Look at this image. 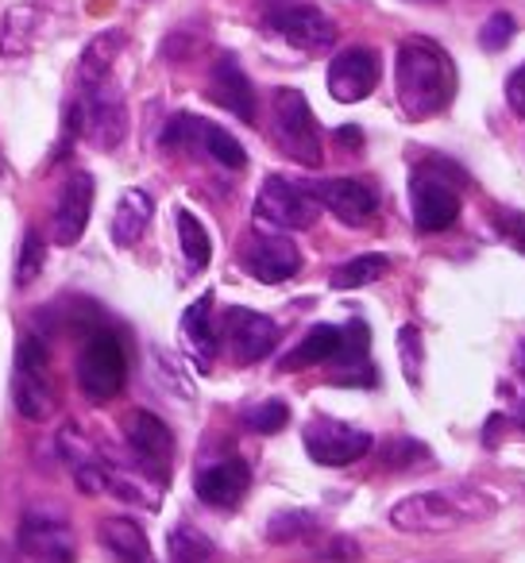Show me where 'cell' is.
Returning <instances> with one entry per match:
<instances>
[{"instance_id":"cell-4","label":"cell","mask_w":525,"mask_h":563,"mask_svg":"<svg viewBox=\"0 0 525 563\" xmlns=\"http://www.w3.org/2000/svg\"><path fill=\"white\" fill-rule=\"evenodd\" d=\"M20 555L28 563H74L78 560V544H74V529L66 509L51 506V501H35L20 514L17 525Z\"/></svg>"},{"instance_id":"cell-10","label":"cell","mask_w":525,"mask_h":563,"mask_svg":"<svg viewBox=\"0 0 525 563\" xmlns=\"http://www.w3.org/2000/svg\"><path fill=\"white\" fill-rule=\"evenodd\" d=\"M302 444H306L309 460L321 467H348V463L363 460L371 452V437L363 429H352L332 417H314L302 429Z\"/></svg>"},{"instance_id":"cell-40","label":"cell","mask_w":525,"mask_h":563,"mask_svg":"<svg viewBox=\"0 0 525 563\" xmlns=\"http://www.w3.org/2000/svg\"><path fill=\"white\" fill-rule=\"evenodd\" d=\"M517 421H522V424H525V401H522V413H517Z\"/></svg>"},{"instance_id":"cell-17","label":"cell","mask_w":525,"mask_h":563,"mask_svg":"<svg viewBox=\"0 0 525 563\" xmlns=\"http://www.w3.org/2000/svg\"><path fill=\"white\" fill-rule=\"evenodd\" d=\"M94 174L86 170H74L70 178L63 181L58 189V201H55V217H51V235L55 243L70 247V243L81 240L89 224V212H94Z\"/></svg>"},{"instance_id":"cell-19","label":"cell","mask_w":525,"mask_h":563,"mask_svg":"<svg viewBox=\"0 0 525 563\" xmlns=\"http://www.w3.org/2000/svg\"><path fill=\"white\" fill-rule=\"evenodd\" d=\"M209 101L240 117L243 124H255V89H251L248 74L240 70L232 55H220L209 74Z\"/></svg>"},{"instance_id":"cell-5","label":"cell","mask_w":525,"mask_h":563,"mask_svg":"<svg viewBox=\"0 0 525 563\" xmlns=\"http://www.w3.org/2000/svg\"><path fill=\"white\" fill-rule=\"evenodd\" d=\"M251 217H255L259 228H271V232H302V228L317 224L321 201L314 197V189L298 186V181L283 178V174H271L259 186Z\"/></svg>"},{"instance_id":"cell-37","label":"cell","mask_w":525,"mask_h":563,"mask_svg":"<svg viewBox=\"0 0 525 563\" xmlns=\"http://www.w3.org/2000/svg\"><path fill=\"white\" fill-rule=\"evenodd\" d=\"M337 140H340V143H348V147H360L363 135H360V128H340Z\"/></svg>"},{"instance_id":"cell-18","label":"cell","mask_w":525,"mask_h":563,"mask_svg":"<svg viewBox=\"0 0 525 563\" xmlns=\"http://www.w3.org/2000/svg\"><path fill=\"white\" fill-rule=\"evenodd\" d=\"M314 197L321 201V209H329L332 217H340L344 224H368L379 212V194L360 178H329L321 186H314Z\"/></svg>"},{"instance_id":"cell-13","label":"cell","mask_w":525,"mask_h":563,"mask_svg":"<svg viewBox=\"0 0 525 563\" xmlns=\"http://www.w3.org/2000/svg\"><path fill=\"white\" fill-rule=\"evenodd\" d=\"M124 440H128V448H132L135 460H140V467L163 483L166 471H171V463H174L171 429H166L155 413H147V409H132V413L124 417Z\"/></svg>"},{"instance_id":"cell-23","label":"cell","mask_w":525,"mask_h":563,"mask_svg":"<svg viewBox=\"0 0 525 563\" xmlns=\"http://www.w3.org/2000/svg\"><path fill=\"white\" fill-rule=\"evenodd\" d=\"M101 532V544L117 555L120 563H151V544H147V532L132 521V517H105L97 525Z\"/></svg>"},{"instance_id":"cell-41","label":"cell","mask_w":525,"mask_h":563,"mask_svg":"<svg viewBox=\"0 0 525 563\" xmlns=\"http://www.w3.org/2000/svg\"><path fill=\"white\" fill-rule=\"evenodd\" d=\"M0 178H4V155H0Z\"/></svg>"},{"instance_id":"cell-2","label":"cell","mask_w":525,"mask_h":563,"mask_svg":"<svg viewBox=\"0 0 525 563\" xmlns=\"http://www.w3.org/2000/svg\"><path fill=\"white\" fill-rule=\"evenodd\" d=\"M494 498L475 486H445V490H422L402 498L391 509V525L402 532H452L460 525L486 521L494 514Z\"/></svg>"},{"instance_id":"cell-34","label":"cell","mask_w":525,"mask_h":563,"mask_svg":"<svg viewBox=\"0 0 525 563\" xmlns=\"http://www.w3.org/2000/svg\"><path fill=\"white\" fill-rule=\"evenodd\" d=\"M514 32H517V24H514V16L510 12H494L491 20H486L483 27H479V47L483 51H502V47H510V40H514Z\"/></svg>"},{"instance_id":"cell-9","label":"cell","mask_w":525,"mask_h":563,"mask_svg":"<svg viewBox=\"0 0 525 563\" xmlns=\"http://www.w3.org/2000/svg\"><path fill=\"white\" fill-rule=\"evenodd\" d=\"M17 409L28 421H47L55 413L51 355L40 336H24L17 347Z\"/></svg>"},{"instance_id":"cell-30","label":"cell","mask_w":525,"mask_h":563,"mask_svg":"<svg viewBox=\"0 0 525 563\" xmlns=\"http://www.w3.org/2000/svg\"><path fill=\"white\" fill-rule=\"evenodd\" d=\"M43 258H47V243L40 240V232L35 228H28L24 232V243H20V258H17V286L24 290L28 282H35L40 278V271H43Z\"/></svg>"},{"instance_id":"cell-20","label":"cell","mask_w":525,"mask_h":563,"mask_svg":"<svg viewBox=\"0 0 525 563\" xmlns=\"http://www.w3.org/2000/svg\"><path fill=\"white\" fill-rule=\"evenodd\" d=\"M248 486H251V471L243 460H220V463H212V467L197 471V478H194L197 498L217 509H232L236 501L248 494Z\"/></svg>"},{"instance_id":"cell-25","label":"cell","mask_w":525,"mask_h":563,"mask_svg":"<svg viewBox=\"0 0 525 563\" xmlns=\"http://www.w3.org/2000/svg\"><path fill=\"white\" fill-rule=\"evenodd\" d=\"M344 344V329L337 324H317V329L306 332L298 347L291 355H283V371H306V367H317V363H332Z\"/></svg>"},{"instance_id":"cell-3","label":"cell","mask_w":525,"mask_h":563,"mask_svg":"<svg viewBox=\"0 0 525 563\" xmlns=\"http://www.w3.org/2000/svg\"><path fill=\"white\" fill-rule=\"evenodd\" d=\"M70 128L97 151H117L128 140V104L112 78L81 86L78 104L70 109Z\"/></svg>"},{"instance_id":"cell-24","label":"cell","mask_w":525,"mask_h":563,"mask_svg":"<svg viewBox=\"0 0 525 563\" xmlns=\"http://www.w3.org/2000/svg\"><path fill=\"white\" fill-rule=\"evenodd\" d=\"M40 35V9L35 4H12L0 16V58H24Z\"/></svg>"},{"instance_id":"cell-42","label":"cell","mask_w":525,"mask_h":563,"mask_svg":"<svg viewBox=\"0 0 525 563\" xmlns=\"http://www.w3.org/2000/svg\"><path fill=\"white\" fill-rule=\"evenodd\" d=\"M429 4H437V0H429Z\"/></svg>"},{"instance_id":"cell-7","label":"cell","mask_w":525,"mask_h":563,"mask_svg":"<svg viewBox=\"0 0 525 563\" xmlns=\"http://www.w3.org/2000/svg\"><path fill=\"white\" fill-rule=\"evenodd\" d=\"M448 178H460L452 163H433V166H417L414 181H409V201H414V224L417 232H445L456 224L460 217V189Z\"/></svg>"},{"instance_id":"cell-38","label":"cell","mask_w":525,"mask_h":563,"mask_svg":"<svg viewBox=\"0 0 525 563\" xmlns=\"http://www.w3.org/2000/svg\"><path fill=\"white\" fill-rule=\"evenodd\" d=\"M0 563H24V555H20L12 544H0Z\"/></svg>"},{"instance_id":"cell-33","label":"cell","mask_w":525,"mask_h":563,"mask_svg":"<svg viewBox=\"0 0 525 563\" xmlns=\"http://www.w3.org/2000/svg\"><path fill=\"white\" fill-rule=\"evenodd\" d=\"M398 352H402V375L409 386L422 383V332L414 324H402L398 329Z\"/></svg>"},{"instance_id":"cell-29","label":"cell","mask_w":525,"mask_h":563,"mask_svg":"<svg viewBox=\"0 0 525 563\" xmlns=\"http://www.w3.org/2000/svg\"><path fill=\"white\" fill-rule=\"evenodd\" d=\"M166 555H171V563H209L212 540L205 537L197 525L182 521V525H174L171 537H166Z\"/></svg>"},{"instance_id":"cell-35","label":"cell","mask_w":525,"mask_h":563,"mask_svg":"<svg viewBox=\"0 0 525 563\" xmlns=\"http://www.w3.org/2000/svg\"><path fill=\"white\" fill-rule=\"evenodd\" d=\"M494 232H499L506 243H514L517 251H525V212L499 209V212H494Z\"/></svg>"},{"instance_id":"cell-8","label":"cell","mask_w":525,"mask_h":563,"mask_svg":"<svg viewBox=\"0 0 525 563\" xmlns=\"http://www.w3.org/2000/svg\"><path fill=\"white\" fill-rule=\"evenodd\" d=\"M128 378V355L112 332H97L78 352V386L86 398L109 401L124 390Z\"/></svg>"},{"instance_id":"cell-14","label":"cell","mask_w":525,"mask_h":563,"mask_svg":"<svg viewBox=\"0 0 525 563\" xmlns=\"http://www.w3.org/2000/svg\"><path fill=\"white\" fill-rule=\"evenodd\" d=\"M240 263L255 282H267V286H275V282H286V278H294V274L302 271V251L294 247V240H286V235L259 232V235H251V240L243 243Z\"/></svg>"},{"instance_id":"cell-32","label":"cell","mask_w":525,"mask_h":563,"mask_svg":"<svg viewBox=\"0 0 525 563\" xmlns=\"http://www.w3.org/2000/svg\"><path fill=\"white\" fill-rule=\"evenodd\" d=\"M243 421H248L251 432H263V437H271V432H283L286 421H291V406L286 401H263V406L248 409L243 413Z\"/></svg>"},{"instance_id":"cell-26","label":"cell","mask_w":525,"mask_h":563,"mask_svg":"<svg viewBox=\"0 0 525 563\" xmlns=\"http://www.w3.org/2000/svg\"><path fill=\"white\" fill-rule=\"evenodd\" d=\"M124 51V32H101L86 43L81 51V63H78V78L81 86H94V81H105L112 78V66H117V55Z\"/></svg>"},{"instance_id":"cell-31","label":"cell","mask_w":525,"mask_h":563,"mask_svg":"<svg viewBox=\"0 0 525 563\" xmlns=\"http://www.w3.org/2000/svg\"><path fill=\"white\" fill-rule=\"evenodd\" d=\"M317 529L314 514H302V509H286V514H275L267 521V540L271 544H286V540H298L306 532Z\"/></svg>"},{"instance_id":"cell-6","label":"cell","mask_w":525,"mask_h":563,"mask_svg":"<svg viewBox=\"0 0 525 563\" xmlns=\"http://www.w3.org/2000/svg\"><path fill=\"white\" fill-rule=\"evenodd\" d=\"M271 117H275V140L294 163L302 166H321L325 163V143L317 117L309 109L306 93L302 89H275V104H271Z\"/></svg>"},{"instance_id":"cell-16","label":"cell","mask_w":525,"mask_h":563,"mask_svg":"<svg viewBox=\"0 0 525 563\" xmlns=\"http://www.w3.org/2000/svg\"><path fill=\"white\" fill-rule=\"evenodd\" d=\"M267 27L298 51H325L337 43V24L314 4H286L267 16Z\"/></svg>"},{"instance_id":"cell-12","label":"cell","mask_w":525,"mask_h":563,"mask_svg":"<svg viewBox=\"0 0 525 563\" xmlns=\"http://www.w3.org/2000/svg\"><path fill=\"white\" fill-rule=\"evenodd\" d=\"M220 340H225L232 363H240V367H251V363H259L263 355L275 352L278 324L271 321V317L255 313V309L232 306L225 313V324H220Z\"/></svg>"},{"instance_id":"cell-11","label":"cell","mask_w":525,"mask_h":563,"mask_svg":"<svg viewBox=\"0 0 525 563\" xmlns=\"http://www.w3.org/2000/svg\"><path fill=\"white\" fill-rule=\"evenodd\" d=\"M163 147H197L209 158H217L220 166H228V170H243L248 166V151L240 147L236 135H228L225 128L209 124V120L189 117V112H182V117H174L166 124Z\"/></svg>"},{"instance_id":"cell-28","label":"cell","mask_w":525,"mask_h":563,"mask_svg":"<svg viewBox=\"0 0 525 563\" xmlns=\"http://www.w3.org/2000/svg\"><path fill=\"white\" fill-rule=\"evenodd\" d=\"M174 224H178V240H182L186 266H189V271H205V266H209V258H212V240H209V232H205V224L189 209L174 212Z\"/></svg>"},{"instance_id":"cell-27","label":"cell","mask_w":525,"mask_h":563,"mask_svg":"<svg viewBox=\"0 0 525 563\" xmlns=\"http://www.w3.org/2000/svg\"><path fill=\"white\" fill-rule=\"evenodd\" d=\"M391 271V258L371 251V255H356V258H344L337 271L329 274L332 290H363L371 282H379L383 274Z\"/></svg>"},{"instance_id":"cell-39","label":"cell","mask_w":525,"mask_h":563,"mask_svg":"<svg viewBox=\"0 0 525 563\" xmlns=\"http://www.w3.org/2000/svg\"><path fill=\"white\" fill-rule=\"evenodd\" d=\"M514 363H517V375L525 378V340L517 344V355H514Z\"/></svg>"},{"instance_id":"cell-1","label":"cell","mask_w":525,"mask_h":563,"mask_svg":"<svg viewBox=\"0 0 525 563\" xmlns=\"http://www.w3.org/2000/svg\"><path fill=\"white\" fill-rule=\"evenodd\" d=\"M394 89L409 120H433L456 97V66L448 51L433 40H406L394 58Z\"/></svg>"},{"instance_id":"cell-15","label":"cell","mask_w":525,"mask_h":563,"mask_svg":"<svg viewBox=\"0 0 525 563\" xmlns=\"http://www.w3.org/2000/svg\"><path fill=\"white\" fill-rule=\"evenodd\" d=\"M379 74H383V63H379V51L371 47H348L332 58L329 66V93L332 101L340 104H356L363 97L375 93Z\"/></svg>"},{"instance_id":"cell-22","label":"cell","mask_w":525,"mask_h":563,"mask_svg":"<svg viewBox=\"0 0 525 563\" xmlns=\"http://www.w3.org/2000/svg\"><path fill=\"white\" fill-rule=\"evenodd\" d=\"M209 309H212V294H201V298L182 313V340H186L189 355H194L201 371H209L212 355H217V332H212Z\"/></svg>"},{"instance_id":"cell-36","label":"cell","mask_w":525,"mask_h":563,"mask_svg":"<svg viewBox=\"0 0 525 563\" xmlns=\"http://www.w3.org/2000/svg\"><path fill=\"white\" fill-rule=\"evenodd\" d=\"M506 101H510V109H514L517 117H525V66H517V70L510 74V81H506Z\"/></svg>"},{"instance_id":"cell-21","label":"cell","mask_w":525,"mask_h":563,"mask_svg":"<svg viewBox=\"0 0 525 563\" xmlns=\"http://www.w3.org/2000/svg\"><path fill=\"white\" fill-rule=\"evenodd\" d=\"M151 217H155V201H151L147 189H124L112 209V224H109V235L117 247H135L147 232Z\"/></svg>"}]
</instances>
